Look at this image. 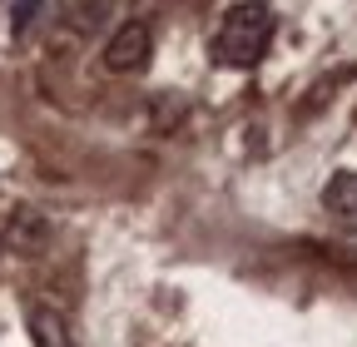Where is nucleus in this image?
Instances as JSON below:
<instances>
[{"instance_id":"nucleus-3","label":"nucleus","mask_w":357,"mask_h":347,"mask_svg":"<svg viewBox=\"0 0 357 347\" xmlns=\"http://www.w3.org/2000/svg\"><path fill=\"white\" fill-rule=\"evenodd\" d=\"M323 208H328V219L337 229L357 233V169H337L323 184Z\"/></svg>"},{"instance_id":"nucleus-6","label":"nucleus","mask_w":357,"mask_h":347,"mask_svg":"<svg viewBox=\"0 0 357 347\" xmlns=\"http://www.w3.org/2000/svg\"><path fill=\"white\" fill-rule=\"evenodd\" d=\"M40 6H45V0H15V6H10V35H25L35 25Z\"/></svg>"},{"instance_id":"nucleus-4","label":"nucleus","mask_w":357,"mask_h":347,"mask_svg":"<svg viewBox=\"0 0 357 347\" xmlns=\"http://www.w3.org/2000/svg\"><path fill=\"white\" fill-rule=\"evenodd\" d=\"M6 243H10L15 253H25V258L45 253V243H50V224H45V213H35V208H15V213H10V224H6Z\"/></svg>"},{"instance_id":"nucleus-1","label":"nucleus","mask_w":357,"mask_h":347,"mask_svg":"<svg viewBox=\"0 0 357 347\" xmlns=\"http://www.w3.org/2000/svg\"><path fill=\"white\" fill-rule=\"evenodd\" d=\"M268 40H273V6H268V0H238V6L218 20V30L208 40V55H213V65L248 70V65L263 60Z\"/></svg>"},{"instance_id":"nucleus-5","label":"nucleus","mask_w":357,"mask_h":347,"mask_svg":"<svg viewBox=\"0 0 357 347\" xmlns=\"http://www.w3.org/2000/svg\"><path fill=\"white\" fill-rule=\"evenodd\" d=\"M30 337H35V347H75L70 332H65V318L50 313V308H35L30 313Z\"/></svg>"},{"instance_id":"nucleus-2","label":"nucleus","mask_w":357,"mask_h":347,"mask_svg":"<svg viewBox=\"0 0 357 347\" xmlns=\"http://www.w3.org/2000/svg\"><path fill=\"white\" fill-rule=\"evenodd\" d=\"M149 50H154L149 25H144V20H129V25L114 30V40L105 45V65H109L114 75H134V70L149 65Z\"/></svg>"}]
</instances>
